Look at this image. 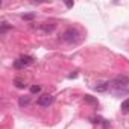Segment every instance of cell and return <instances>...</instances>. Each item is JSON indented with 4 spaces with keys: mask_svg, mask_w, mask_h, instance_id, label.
<instances>
[{
    "mask_svg": "<svg viewBox=\"0 0 129 129\" xmlns=\"http://www.w3.org/2000/svg\"><path fill=\"white\" fill-rule=\"evenodd\" d=\"M127 85H129V78L127 76H124V75L123 76H117L112 81H109V91L114 96H117V97L126 96V94H129Z\"/></svg>",
    "mask_w": 129,
    "mask_h": 129,
    "instance_id": "6da1fadb",
    "label": "cell"
},
{
    "mask_svg": "<svg viewBox=\"0 0 129 129\" xmlns=\"http://www.w3.org/2000/svg\"><path fill=\"white\" fill-rule=\"evenodd\" d=\"M61 40L64 43H67V44H73V43H76L79 40V32L76 29H73V27H69V29L64 30V34L61 35Z\"/></svg>",
    "mask_w": 129,
    "mask_h": 129,
    "instance_id": "7a4b0ae2",
    "label": "cell"
},
{
    "mask_svg": "<svg viewBox=\"0 0 129 129\" xmlns=\"http://www.w3.org/2000/svg\"><path fill=\"white\" fill-rule=\"evenodd\" d=\"M34 61H35V58H34V56H30V55H23V56H20V58L14 62V69H17V70L24 69V67L30 66Z\"/></svg>",
    "mask_w": 129,
    "mask_h": 129,
    "instance_id": "3957f363",
    "label": "cell"
},
{
    "mask_svg": "<svg viewBox=\"0 0 129 129\" xmlns=\"http://www.w3.org/2000/svg\"><path fill=\"white\" fill-rule=\"evenodd\" d=\"M94 90H96L97 93H105V91H108V90H109V81H99V82H96Z\"/></svg>",
    "mask_w": 129,
    "mask_h": 129,
    "instance_id": "277c9868",
    "label": "cell"
},
{
    "mask_svg": "<svg viewBox=\"0 0 129 129\" xmlns=\"http://www.w3.org/2000/svg\"><path fill=\"white\" fill-rule=\"evenodd\" d=\"M52 102H53V97L50 94H43V96L38 97V105L40 106H50Z\"/></svg>",
    "mask_w": 129,
    "mask_h": 129,
    "instance_id": "5b68a950",
    "label": "cell"
},
{
    "mask_svg": "<svg viewBox=\"0 0 129 129\" xmlns=\"http://www.w3.org/2000/svg\"><path fill=\"white\" fill-rule=\"evenodd\" d=\"M18 105L20 106H29L30 105V97L29 96H21L18 99Z\"/></svg>",
    "mask_w": 129,
    "mask_h": 129,
    "instance_id": "8992f818",
    "label": "cell"
},
{
    "mask_svg": "<svg viewBox=\"0 0 129 129\" xmlns=\"http://www.w3.org/2000/svg\"><path fill=\"white\" fill-rule=\"evenodd\" d=\"M14 85H15L17 88H20V90L26 88V82H24L21 78H15V79H14Z\"/></svg>",
    "mask_w": 129,
    "mask_h": 129,
    "instance_id": "52a82bcc",
    "label": "cell"
},
{
    "mask_svg": "<svg viewBox=\"0 0 129 129\" xmlns=\"http://www.w3.org/2000/svg\"><path fill=\"white\" fill-rule=\"evenodd\" d=\"M120 109H121V112H124V114H127V112H129V99H126V100H123V102H121Z\"/></svg>",
    "mask_w": 129,
    "mask_h": 129,
    "instance_id": "ba28073f",
    "label": "cell"
},
{
    "mask_svg": "<svg viewBox=\"0 0 129 129\" xmlns=\"http://www.w3.org/2000/svg\"><path fill=\"white\" fill-rule=\"evenodd\" d=\"M41 27H43V30H44V32H47V34H50V32H53V30H55V27H56V24H47V23H44V24H43Z\"/></svg>",
    "mask_w": 129,
    "mask_h": 129,
    "instance_id": "9c48e42d",
    "label": "cell"
},
{
    "mask_svg": "<svg viewBox=\"0 0 129 129\" xmlns=\"http://www.w3.org/2000/svg\"><path fill=\"white\" fill-rule=\"evenodd\" d=\"M84 100H85L87 103H90V105H97V99H94V97H93V96H90V94L84 96Z\"/></svg>",
    "mask_w": 129,
    "mask_h": 129,
    "instance_id": "30bf717a",
    "label": "cell"
},
{
    "mask_svg": "<svg viewBox=\"0 0 129 129\" xmlns=\"http://www.w3.org/2000/svg\"><path fill=\"white\" fill-rule=\"evenodd\" d=\"M40 91H41V87H40V85H32V87H30V93H32V94H37V93H40Z\"/></svg>",
    "mask_w": 129,
    "mask_h": 129,
    "instance_id": "8fae6325",
    "label": "cell"
},
{
    "mask_svg": "<svg viewBox=\"0 0 129 129\" xmlns=\"http://www.w3.org/2000/svg\"><path fill=\"white\" fill-rule=\"evenodd\" d=\"M8 29H11V26H8V23H2V29H0V34L3 35Z\"/></svg>",
    "mask_w": 129,
    "mask_h": 129,
    "instance_id": "7c38bea8",
    "label": "cell"
},
{
    "mask_svg": "<svg viewBox=\"0 0 129 129\" xmlns=\"http://www.w3.org/2000/svg\"><path fill=\"white\" fill-rule=\"evenodd\" d=\"M34 18H35L34 14H24L23 15V20H34Z\"/></svg>",
    "mask_w": 129,
    "mask_h": 129,
    "instance_id": "4fadbf2b",
    "label": "cell"
},
{
    "mask_svg": "<svg viewBox=\"0 0 129 129\" xmlns=\"http://www.w3.org/2000/svg\"><path fill=\"white\" fill-rule=\"evenodd\" d=\"M66 6H67V8H73V3H72V2H67Z\"/></svg>",
    "mask_w": 129,
    "mask_h": 129,
    "instance_id": "5bb4252c",
    "label": "cell"
},
{
    "mask_svg": "<svg viewBox=\"0 0 129 129\" xmlns=\"http://www.w3.org/2000/svg\"><path fill=\"white\" fill-rule=\"evenodd\" d=\"M76 76H78V75H76V73H72V75H70V76H69V78H70V79H73V78H76Z\"/></svg>",
    "mask_w": 129,
    "mask_h": 129,
    "instance_id": "9a60e30c",
    "label": "cell"
}]
</instances>
